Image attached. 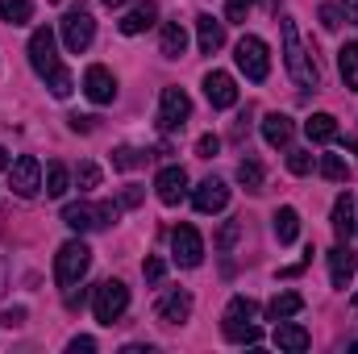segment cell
Listing matches in <instances>:
<instances>
[{"mask_svg": "<svg viewBox=\"0 0 358 354\" xmlns=\"http://www.w3.org/2000/svg\"><path fill=\"white\" fill-rule=\"evenodd\" d=\"M0 292H4V263H0Z\"/></svg>", "mask_w": 358, "mask_h": 354, "instance_id": "47", "label": "cell"}, {"mask_svg": "<svg viewBox=\"0 0 358 354\" xmlns=\"http://www.w3.org/2000/svg\"><path fill=\"white\" fill-rule=\"evenodd\" d=\"M279 34H283V63H287L292 84H296V88H304V92H317V88H321V71H317V63H313L308 46L300 42L296 21H292V17H279Z\"/></svg>", "mask_w": 358, "mask_h": 354, "instance_id": "2", "label": "cell"}, {"mask_svg": "<svg viewBox=\"0 0 358 354\" xmlns=\"http://www.w3.org/2000/svg\"><path fill=\"white\" fill-rule=\"evenodd\" d=\"M238 71L250 80V84H263L271 76V50H267V42L263 38H255V34H246L242 42H238Z\"/></svg>", "mask_w": 358, "mask_h": 354, "instance_id": "7", "label": "cell"}, {"mask_svg": "<svg viewBox=\"0 0 358 354\" xmlns=\"http://www.w3.org/2000/svg\"><path fill=\"white\" fill-rule=\"evenodd\" d=\"M171 250L179 267H200L204 263V238L196 234V225H176L171 229Z\"/></svg>", "mask_w": 358, "mask_h": 354, "instance_id": "11", "label": "cell"}, {"mask_svg": "<svg viewBox=\"0 0 358 354\" xmlns=\"http://www.w3.org/2000/svg\"><path fill=\"white\" fill-rule=\"evenodd\" d=\"M183 50H187V29H183L179 21H167L163 34H159V55H163V59H179Z\"/></svg>", "mask_w": 358, "mask_h": 354, "instance_id": "24", "label": "cell"}, {"mask_svg": "<svg viewBox=\"0 0 358 354\" xmlns=\"http://www.w3.org/2000/svg\"><path fill=\"white\" fill-rule=\"evenodd\" d=\"M155 317H159L163 325H183V321L192 317V296H187V292H179V288H176V292H167V296L155 304Z\"/></svg>", "mask_w": 358, "mask_h": 354, "instance_id": "16", "label": "cell"}, {"mask_svg": "<svg viewBox=\"0 0 358 354\" xmlns=\"http://www.w3.org/2000/svg\"><path fill=\"white\" fill-rule=\"evenodd\" d=\"M300 309H304V296H300V292H279L267 304V317L271 321H287V317H296Z\"/></svg>", "mask_w": 358, "mask_h": 354, "instance_id": "26", "label": "cell"}, {"mask_svg": "<svg viewBox=\"0 0 358 354\" xmlns=\"http://www.w3.org/2000/svg\"><path fill=\"white\" fill-rule=\"evenodd\" d=\"M238 238H242V221L234 217V221H225V225H221V234H217V250H234V246H238Z\"/></svg>", "mask_w": 358, "mask_h": 354, "instance_id": "33", "label": "cell"}, {"mask_svg": "<svg viewBox=\"0 0 358 354\" xmlns=\"http://www.w3.org/2000/svg\"><path fill=\"white\" fill-rule=\"evenodd\" d=\"M117 213H121V204H108V200H104V204H67V208H63V225L76 229V234H92V229L113 225Z\"/></svg>", "mask_w": 358, "mask_h": 354, "instance_id": "6", "label": "cell"}, {"mask_svg": "<svg viewBox=\"0 0 358 354\" xmlns=\"http://www.w3.org/2000/svg\"><path fill=\"white\" fill-rule=\"evenodd\" d=\"M76 183H80V192H92V187H100V167H96V163H80V171H76Z\"/></svg>", "mask_w": 358, "mask_h": 354, "instance_id": "36", "label": "cell"}, {"mask_svg": "<svg viewBox=\"0 0 358 354\" xmlns=\"http://www.w3.org/2000/svg\"><path fill=\"white\" fill-rule=\"evenodd\" d=\"M67 187H71L67 167H63V163H50V167H46V196H67Z\"/></svg>", "mask_w": 358, "mask_h": 354, "instance_id": "30", "label": "cell"}, {"mask_svg": "<svg viewBox=\"0 0 358 354\" xmlns=\"http://www.w3.org/2000/svg\"><path fill=\"white\" fill-rule=\"evenodd\" d=\"M84 92H88L92 104H113V96H117V80H113V71L100 67V63H92L88 71H84Z\"/></svg>", "mask_w": 358, "mask_h": 354, "instance_id": "14", "label": "cell"}, {"mask_svg": "<svg viewBox=\"0 0 358 354\" xmlns=\"http://www.w3.org/2000/svg\"><path fill=\"white\" fill-rule=\"evenodd\" d=\"M0 21H8V25H29V21H34V4H29V0H0Z\"/></svg>", "mask_w": 358, "mask_h": 354, "instance_id": "29", "label": "cell"}, {"mask_svg": "<svg viewBox=\"0 0 358 354\" xmlns=\"http://www.w3.org/2000/svg\"><path fill=\"white\" fill-rule=\"evenodd\" d=\"M155 21H159V4H155V0H138V4L117 21V29H121L125 38H134V34H146Z\"/></svg>", "mask_w": 358, "mask_h": 354, "instance_id": "15", "label": "cell"}, {"mask_svg": "<svg viewBox=\"0 0 358 354\" xmlns=\"http://www.w3.org/2000/svg\"><path fill=\"white\" fill-rule=\"evenodd\" d=\"M150 155H142V150H134V146H117L113 150V167L117 171H134V167H142Z\"/></svg>", "mask_w": 358, "mask_h": 354, "instance_id": "31", "label": "cell"}, {"mask_svg": "<svg viewBox=\"0 0 358 354\" xmlns=\"http://www.w3.org/2000/svg\"><path fill=\"white\" fill-rule=\"evenodd\" d=\"M88 267H92L88 242L71 238V242H63L59 255H55V283H59V288H76V283L88 275Z\"/></svg>", "mask_w": 358, "mask_h": 354, "instance_id": "4", "label": "cell"}, {"mask_svg": "<svg viewBox=\"0 0 358 354\" xmlns=\"http://www.w3.org/2000/svg\"><path fill=\"white\" fill-rule=\"evenodd\" d=\"M142 196H146V192H142L138 183H129V187L121 192V200H117V204H121V208H138V204H142Z\"/></svg>", "mask_w": 358, "mask_h": 354, "instance_id": "40", "label": "cell"}, {"mask_svg": "<svg viewBox=\"0 0 358 354\" xmlns=\"http://www.w3.org/2000/svg\"><path fill=\"white\" fill-rule=\"evenodd\" d=\"M155 192H159L163 204H179V200L187 196V171H183V167H163V171L155 176Z\"/></svg>", "mask_w": 358, "mask_h": 354, "instance_id": "17", "label": "cell"}, {"mask_svg": "<svg viewBox=\"0 0 358 354\" xmlns=\"http://www.w3.org/2000/svg\"><path fill=\"white\" fill-rule=\"evenodd\" d=\"M0 171H8V150L0 146Z\"/></svg>", "mask_w": 358, "mask_h": 354, "instance_id": "45", "label": "cell"}, {"mask_svg": "<svg viewBox=\"0 0 358 354\" xmlns=\"http://www.w3.org/2000/svg\"><path fill=\"white\" fill-rule=\"evenodd\" d=\"M59 29H63V46H67L71 55H84L92 46V38H96V21H92V13L84 4L67 8V17L59 21Z\"/></svg>", "mask_w": 358, "mask_h": 354, "instance_id": "8", "label": "cell"}, {"mask_svg": "<svg viewBox=\"0 0 358 354\" xmlns=\"http://www.w3.org/2000/svg\"><path fill=\"white\" fill-rule=\"evenodd\" d=\"M50 4H59V0H50Z\"/></svg>", "mask_w": 358, "mask_h": 354, "instance_id": "51", "label": "cell"}, {"mask_svg": "<svg viewBox=\"0 0 358 354\" xmlns=\"http://www.w3.org/2000/svg\"><path fill=\"white\" fill-rule=\"evenodd\" d=\"M275 346H279V351H287V354H304L308 346H313V338H308V330H304V325H296V321L287 317V321H279V325H275Z\"/></svg>", "mask_w": 358, "mask_h": 354, "instance_id": "19", "label": "cell"}, {"mask_svg": "<svg viewBox=\"0 0 358 354\" xmlns=\"http://www.w3.org/2000/svg\"><path fill=\"white\" fill-rule=\"evenodd\" d=\"M250 8H255V0H225V17L229 21H246Z\"/></svg>", "mask_w": 358, "mask_h": 354, "instance_id": "37", "label": "cell"}, {"mask_svg": "<svg viewBox=\"0 0 358 354\" xmlns=\"http://www.w3.org/2000/svg\"><path fill=\"white\" fill-rule=\"evenodd\" d=\"M225 204H229V187H225V179H217V176H208L192 192V208L196 213H221Z\"/></svg>", "mask_w": 358, "mask_h": 354, "instance_id": "12", "label": "cell"}, {"mask_svg": "<svg viewBox=\"0 0 358 354\" xmlns=\"http://www.w3.org/2000/svg\"><path fill=\"white\" fill-rule=\"evenodd\" d=\"M92 121H96V117H80V113H71V117H67V125H71L76 134H88V129H92Z\"/></svg>", "mask_w": 358, "mask_h": 354, "instance_id": "42", "label": "cell"}, {"mask_svg": "<svg viewBox=\"0 0 358 354\" xmlns=\"http://www.w3.org/2000/svg\"><path fill=\"white\" fill-rule=\"evenodd\" d=\"M350 351H358V342H350Z\"/></svg>", "mask_w": 358, "mask_h": 354, "instance_id": "50", "label": "cell"}, {"mask_svg": "<svg viewBox=\"0 0 358 354\" xmlns=\"http://www.w3.org/2000/svg\"><path fill=\"white\" fill-rule=\"evenodd\" d=\"M100 4H108V8H121V4H125V0H100Z\"/></svg>", "mask_w": 358, "mask_h": 354, "instance_id": "46", "label": "cell"}, {"mask_svg": "<svg viewBox=\"0 0 358 354\" xmlns=\"http://www.w3.org/2000/svg\"><path fill=\"white\" fill-rule=\"evenodd\" d=\"M350 309H355V313H358V296H355V300H350Z\"/></svg>", "mask_w": 358, "mask_h": 354, "instance_id": "48", "label": "cell"}, {"mask_svg": "<svg viewBox=\"0 0 358 354\" xmlns=\"http://www.w3.org/2000/svg\"><path fill=\"white\" fill-rule=\"evenodd\" d=\"M255 321H259V304H255L250 296H234L229 309H225V317H221V330H225L229 342H250V346H259V342H263V330H259Z\"/></svg>", "mask_w": 358, "mask_h": 354, "instance_id": "3", "label": "cell"}, {"mask_svg": "<svg viewBox=\"0 0 358 354\" xmlns=\"http://www.w3.org/2000/svg\"><path fill=\"white\" fill-rule=\"evenodd\" d=\"M338 71H342V84L350 92H358V42L338 50Z\"/></svg>", "mask_w": 358, "mask_h": 354, "instance_id": "28", "label": "cell"}, {"mask_svg": "<svg viewBox=\"0 0 358 354\" xmlns=\"http://www.w3.org/2000/svg\"><path fill=\"white\" fill-rule=\"evenodd\" d=\"M317 17H321V25H325L329 34H334V29H342V21H346L342 4H321V13H317Z\"/></svg>", "mask_w": 358, "mask_h": 354, "instance_id": "34", "label": "cell"}, {"mask_svg": "<svg viewBox=\"0 0 358 354\" xmlns=\"http://www.w3.org/2000/svg\"><path fill=\"white\" fill-rule=\"evenodd\" d=\"M196 42H200V55H217L225 46V25L213 13H200L196 17Z\"/></svg>", "mask_w": 358, "mask_h": 354, "instance_id": "18", "label": "cell"}, {"mask_svg": "<svg viewBox=\"0 0 358 354\" xmlns=\"http://www.w3.org/2000/svg\"><path fill=\"white\" fill-rule=\"evenodd\" d=\"M350 150H358V138H355V142H350Z\"/></svg>", "mask_w": 358, "mask_h": 354, "instance_id": "49", "label": "cell"}, {"mask_svg": "<svg viewBox=\"0 0 358 354\" xmlns=\"http://www.w3.org/2000/svg\"><path fill=\"white\" fill-rule=\"evenodd\" d=\"M217 150H221V138H217V134H204V138L196 142V155H200V159H213Z\"/></svg>", "mask_w": 358, "mask_h": 354, "instance_id": "39", "label": "cell"}, {"mask_svg": "<svg viewBox=\"0 0 358 354\" xmlns=\"http://www.w3.org/2000/svg\"><path fill=\"white\" fill-rule=\"evenodd\" d=\"M304 134L313 138V142H338V117L334 113H313L308 121H304Z\"/></svg>", "mask_w": 358, "mask_h": 354, "instance_id": "25", "label": "cell"}, {"mask_svg": "<svg viewBox=\"0 0 358 354\" xmlns=\"http://www.w3.org/2000/svg\"><path fill=\"white\" fill-rule=\"evenodd\" d=\"M8 187L21 196V200H34L42 192V163L34 155H21L17 163H8Z\"/></svg>", "mask_w": 358, "mask_h": 354, "instance_id": "9", "label": "cell"}, {"mask_svg": "<svg viewBox=\"0 0 358 354\" xmlns=\"http://www.w3.org/2000/svg\"><path fill=\"white\" fill-rule=\"evenodd\" d=\"M187 117H192L187 92L183 88H163V96H159V129H163V134H176V129H183Z\"/></svg>", "mask_w": 358, "mask_h": 354, "instance_id": "10", "label": "cell"}, {"mask_svg": "<svg viewBox=\"0 0 358 354\" xmlns=\"http://www.w3.org/2000/svg\"><path fill=\"white\" fill-rule=\"evenodd\" d=\"M342 13H346L350 25H358V0H342Z\"/></svg>", "mask_w": 358, "mask_h": 354, "instance_id": "44", "label": "cell"}, {"mask_svg": "<svg viewBox=\"0 0 358 354\" xmlns=\"http://www.w3.org/2000/svg\"><path fill=\"white\" fill-rule=\"evenodd\" d=\"M287 171L292 176H308L313 171V155L308 150H287Z\"/></svg>", "mask_w": 358, "mask_h": 354, "instance_id": "35", "label": "cell"}, {"mask_svg": "<svg viewBox=\"0 0 358 354\" xmlns=\"http://www.w3.org/2000/svg\"><path fill=\"white\" fill-rule=\"evenodd\" d=\"M67 351H71V354H92V351H96V338H88V334H84V338H71V346H67Z\"/></svg>", "mask_w": 358, "mask_h": 354, "instance_id": "41", "label": "cell"}, {"mask_svg": "<svg viewBox=\"0 0 358 354\" xmlns=\"http://www.w3.org/2000/svg\"><path fill=\"white\" fill-rule=\"evenodd\" d=\"M275 238H279V246H292L296 238H300V213L292 208V204H283V208H275Z\"/></svg>", "mask_w": 358, "mask_h": 354, "instance_id": "22", "label": "cell"}, {"mask_svg": "<svg viewBox=\"0 0 358 354\" xmlns=\"http://www.w3.org/2000/svg\"><path fill=\"white\" fill-rule=\"evenodd\" d=\"M204 96H208L213 108H234V104H238V84H234V76H229V71H208V76H204Z\"/></svg>", "mask_w": 358, "mask_h": 354, "instance_id": "13", "label": "cell"}, {"mask_svg": "<svg viewBox=\"0 0 358 354\" xmlns=\"http://www.w3.org/2000/svg\"><path fill=\"white\" fill-rule=\"evenodd\" d=\"M292 134H296L292 117H283V113H267V117H263V138H267V146H287Z\"/></svg>", "mask_w": 358, "mask_h": 354, "instance_id": "23", "label": "cell"}, {"mask_svg": "<svg viewBox=\"0 0 358 354\" xmlns=\"http://www.w3.org/2000/svg\"><path fill=\"white\" fill-rule=\"evenodd\" d=\"M142 275H146V283H163L167 263H163V259H146V263H142Z\"/></svg>", "mask_w": 358, "mask_h": 354, "instance_id": "38", "label": "cell"}, {"mask_svg": "<svg viewBox=\"0 0 358 354\" xmlns=\"http://www.w3.org/2000/svg\"><path fill=\"white\" fill-rule=\"evenodd\" d=\"M238 183H242L250 196H259V192H263V183H267L263 163H259V159H242V163H238Z\"/></svg>", "mask_w": 358, "mask_h": 354, "instance_id": "27", "label": "cell"}, {"mask_svg": "<svg viewBox=\"0 0 358 354\" xmlns=\"http://www.w3.org/2000/svg\"><path fill=\"white\" fill-rule=\"evenodd\" d=\"M321 176L334 179V183H342V179H350V167H346L342 155H325V159H321Z\"/></svg>", "mask_w": 358, "mask_h": 354, "instance_id": "32", "label": "cell"}, {"mask_svg": "<svg viewBox=\"0 0 358 354\" xmlns=\"http://www.w3.org/2000/svg\"><path fill=\"white\" fill-rule=\"evenodd\" d=\"M0 321H4L8 330H13V325H21V321H25V309H8V313H4Z\"/></svg>", "mask_w": 358, "mask_h": 354, "instance_id": "43", "label": "cell"}, {"mask_svg": "<svg viewBox=\"0 0 358 354\" xmlns=\"http://www.w3.org/2000/svg\"><path fill=\"white\" fill-rule=\"evenodd\" d=\"M355 229H358V204L350 200V192H342V196L334 200V234L346 242Z\"/></svg>", "mask_w": 358, "mask_h": 354, "instance_id": "21", "label": "cell"}, {"mask_svg": "<svg viewBox=\"0 0 358 354\" xmlns=\"http://www.w3.org/2000/svg\"><path fill=\"white\" fill-rule=\"evenodd\" d=\"M125 309H129V288H125L121 279H104V283H96L92 313H96L100 325H117V321L125 317Z\"/></svg>", "mask_w": 358, "mask_h": 354, "instance_id": "5", "label": "cell"}, {"mask_svg": "<svg viewBox=\"0 0 358 354\" xmlns=\"http://www.w3.org/2000/svg\"><path fill=\"white\" fill-rule=\"evenodd\" d=\"M25 55H29V67L38 71V80H46L50 96L67 100V96L76 92V80H71V71L59 63V42H55V29L38 25V29L29 34V46H25Z\"/></svg>", "mask_w": 358, "mask_h": 354, "instance_id": "1", "label": "cell"}, {"mask_svg": "<svg viewBox=\"0 0 358 354\" xmlns=\"http://www.w3.org/2000/svg\"><path fill=\"white\" fill-rule=\"evenodd\" d=\"M355 271H358V259L350 246H334L329 250V279H334V288H346L355 279Z\"/></svg>", "mask_w": 358, "mask_h": 354, "instance_id": "20", "label": "cell"}]
</instances>
